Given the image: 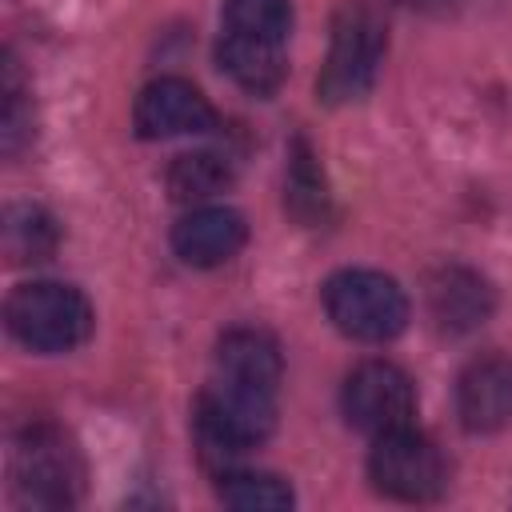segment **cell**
Wrapping results in <instances>:
<instances>
[{
  "label": "cell",
  "mask_w": 512,
  "mask_h": 512,
  "mask_svg": "<svg viewBox=\"0 0 512 512\" xmlns=\"http://www.w3.org/2000/svg\"><path fill=\"white\" fill-rule=\"evenodd\" d=\"M380 60H384V24L376 20L372 8L344 4L332 20V40H328L324 68L316 76V96L332 108L368 96V88L376 84Z\"/></svg>",
  "instance_id": "5"
},
{
  "label": "cell",
  "mask_w": 512,
  "mask_h": 512,
  "mask_svg": "<svg viewBox=\"0 0 512 512\" xmlns=\"http://www.w3.org/2000/svg\"><path fill=\"white\" fill-rule=\"evenodd\" d=\"M340 408L356 432L380 436V432L412 424L416 388L408 372L396 368L392 360H360L340 388Z\"/></svg>",
  "instance_id": "7"
},
{
  "label": "cell",
  "mask_w": 512,
  "mask_h": 512,
  "mask_svg": "<svg viewBox=\"0 0 512 512\" xmlns=\"http://www.w3.org/2000/svg\"><path fill=\"white\" fill-rule=\"evenodd\" d=\"M424 300H428V316L448 336L476 332L480 324H488L496 308L492 284L468 264H440L424 284Z\"/></svg>",
  "instance_id": "9"
},
{
  "label": "cell",
  "mask_w": 512,
  "mask_h": 512,
  "mask_svg": "<svg viewBox=\"0 0 512 512\" xmlns=\"http://www.w3.org/2000/svg\"><path fill=\"white\" fill-rule=\"evenodd\" d=\"M324 312L348 340L388 344L408 328V296L404 288L376 268H340L320 288Z\"/></svg>",
  "instance_id": "4"
},
{
  "label": "cell",
  "mask_w": 512,
  "mask_h": 512,
  "mask_svg": "<svg viewBox=\"0 0 512 512\" xmlns=\"http://www.w3.org/2000/svg\"><path fill=\"white\" fill-rule=\"evenodd\" d=\"M216 64H220V72H228L232 84H240L252 96H272L288 76L284 44H268V40H252V36H236V32H220Z\"/></svg>",
  "instance_id": "13"
},
{
  "label": "cell",
  "mask_w": 512,
  "mask_h": 512,
  "mask_svg": "<svg viewBox=\"0 0 512 512\" xmlns=\"http://www.w3.org/2000/svg\"><path fill=\"white\" fill-rule=\"evenodd\" d=\"M196 444L208 468L224 472L236 456L264 444L276 428V396H260L248 388H232L224 380H212L192 408Z\"/></svg>",
  "instance_id": "2"
},
{
  "label": "cell",
  "mask_w": 512,
  "mask_h": 512,
  "mask_svg": "<svg viewBox=\"0 0 512 512\" xmlns=\"http://www.w3.org/2000/svg\"><path fill=\"white\" fill-rule=\"evenodd\" d=\"M84 488V460L72 436L52 424L36 420L20 428L12 444V492L24 508H72Z\"/></svg>",
  "instance_id": "3"
},
{
  "label": "cell",
  "mask_w": 512,
  "mask_h": 512,
  "mask_svg": "<svg viewBox=\"0 0 512 512\" xmlns=\"http://www.w3.org/2000/svg\"><path fill=\"white\" fill-rule=\"evenodd\" d=\"M284 376L280 344L264 328H228L216 340V368L212 380H224L232 388H248L260 396H276Z\"/></svg>",
  "instance_id": "12"
},
{
  "label": "cell",
  "mask_w": 512,
  "mask_h": 512,
  "mask_svg": "<svg viewBox=\"0 0 512 512\" xmlns=\"http://www.w3.org/2000/svg\"><path fill=\"white\" fill-rule=\"evenodd\" d=\"M392 4H400V8H436L444 0H392Z\"/></svg>",
  "instance_id": "20"
},
{
  "label": "cell",
  "mask_w": 512,
  "mask_h": 512,
  "mask_svg": "<svg viewBox=\"0 0 512 512\" xmlns=\"http://www.w3.org/2000/svg\"><path fill=\"white\" fill-rule=\"evenodd\" d=\"M456 416L464 432L488 436L512 424V360L476 356L456 376Z\"/></svg>",
  "instance_id": "10"
},
{
  "label": "cell",
  "mask_w": 512,
  "mask_h": 512,
  "mask_svg": "<svg viewBox=\"0 0 512 512\" xmlns=\"http://www.w3.org/2000/svg\"><path fill=\"white\" fill-rule=\"evenodd\" d=\"M368 480L376 484V492H384L392 500L428 504L448 488V464L424 432L404 424V428L372 436Z\"/></svg>",
  "instance_id": "6"
},
{
  "label": "cell",
  "mask_w": 512,
  "mask_h": 512,
  "mask_svg": "<svg viewBox=\"0 0 512 512\" xmlns=\"http://www.w3.org/2000/svg\"><path fill=\"white\" fill-rule=\"evenodd\" d=\"M0 248L8 264H44L60 248V228L40 204H8L0 220Z\"/></svg>",
  "instance_id": "14"
},
{
  "label": "cell",
  "mask_w": 512,
  "mask_h": 512,
  "mask_svg": "<svg viewBox=\"0 0 512 512\" xmlns=\"http://www.w3.org/2000/svg\"><path fill=\"white\" fill-rule=\"evenodd\" d=\"M216 496L224 508L236 512H284L296 504L288 480H280L276 472H248V468H224L216 472Z\"/></svg>",
  "instance_id": "16"
},
{
  "label": "cell",
  "mask_w": 512,
  "mask_h": 512,
  "mask_svg": "<svg viewBox=\"0 0 512 512\" xmlns=\"http://www.w3.org/2000/svg\"><path fill=\"white\" fill-rule=\"evenodd\" d=\"M4 324L16 344L40 356H60L80 348L92 336V304L80 288L60 280H28L16 284L4 300Z\"/></svg>",
  "instance_id": "1"
},
{
  "label": "cell",
  "mask_w": 512,
  "mask_h": 512,
  "mask_svg": "<svg viewBox=\"0 0 512 512\" xmlns=\"http://www.w3.org/2000/svg\"><path fill=\"white\" fill-rule=\"evenodd\" d=\"M284 208L308 228L328 216V184H324V172H320V164L304 140H292V152H288Z\"/></svg>",
  "instance_id": "17"
},
{
  "label": "cell",
  "mask_w": 512,
  "mask_h": 512,
  "mask_svg": "<svg viewBox=\"0 0 512 512\" xmlns=\"http://www.w3.org/2000/svg\"><path fill=\"white\" fill-rule=\"evenodd\" d=\"M248 244V224L236 208L196 204L172 224V252L188 268H220Z\"/></svg>",
  "instance_id": "11"
},
{
  "label": "cell",
  "mask_w": 512,
  "mask_h": 512,
  "mask_svg": "<svg viewBox=\"0 0 512 512\" xmlns=\"http://www.w3.org/2000/svg\"><path fill=\"white\" fill-rule=\"evenodd\" d=\"M292 28V0H224V32L284 44Z\"/></svg>",
  "instance_id": "18"
},
{
  "label": "cell",
  "mask_w": 512,
  "mask_h": 512,
  "mask_svg": "<svg viewBox=\"0 0 512 512\" xmlns=\"http://www.w3.org/2000/svg\"><path fill=\"white\" fill-rule=\"evenodd\" d=\"M132 128L140 140L204 136L216 128V108L192 80L160 76V80H148L132 100Z\"/></svg>",
  "instance_id": "8"
},
{
  "label": "cell",
  "mask_w": 512,
  "mask_h": 512,
  "mask_svg": "<svg viewBox=\"0 0 512 512\" xmlns=\"http://www.w3.org/2000/svg\"><path fill=\"white\" fill-rule=\"evenodd\" d=\"M32 140V100L20 84L16 60L4 56V108H0V148L4 156H16Z\"/></svg>",
  "instance_id": "19"
},
{
  "label": "cell",
  "mask_w": 512,
  "mask_h": 512,
  "mask_svg": "<svg viewBox=\"0 0 512 512\" xmlns=\"http://www.w3.org/2000/svg\"><path fill=\"white\" fill-rule=\"evenodd\" d=\"M168 196L176 204H208L212 196H220L228 184H232V164L220 156V152H180L172 164H168Z\"/></svg>",
  "instance_id": "15"
}]
</instances>
